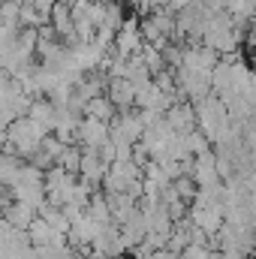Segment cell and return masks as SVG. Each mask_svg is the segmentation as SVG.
Here are the masks:
<instances>
[{"label": "cell", "instance_id": "obj_1", "mask_svg": "<svg viewBox=\"0 0 256 259\" xmlns=\"http://www.w3.org/2000/svg\"><path fill=\"white\" fill-rule=\"evenodd\" d=\"M109 133H112V145L115 148H133V145L142 142L145 127L139 121V112L130 109V112H118V118L109 124Z\"/></svg>", "mask_w": 256, "mask_h": 259}, {"label": "cell", "instance_id": "obj_2", "mask_svg": "<svg viewBox=\"0 0 256 259\" xmlns=\"http://www.w3.org/2000/svg\"><path fill=\"white\" fill-rule=\"evenodd\" d=\"M175 78H178V94L184 103H199L205 97H211V75L205 72H190V69H175Z\"/></svg>", "mask_w": 256, "mask_h": 259}, {"label": "cell", "instance_id": "obj_3", "mask_svg": "<svg viewBox=\"0 0 256 259\" xmlns=\"http://www.w3.org/2000/svg\"><path fill=\"white\" fill-rule=\"evenodd\" d=\"M75 142H78L81 148H94V151H100L103 145L112 142L109 124H103V121H97V118H84V121L78 124V130H75Z\"/></svg>", "mask_w": 256, "mask_h": 259}, {"label": "cell", "instance_id": "obj_4", "mask_svg": "<svg viewBox=\"0 0 256 259\" xmlns=\"http://www.w3.org/2000/svg\"><path fill=\"white\" fill-rule=\"evenodd\" d=\"M163 118H166V124L172 127L175 136H190V133L199 130V121H196V106H193V103H175Z\"/></svg>", "mask_w": 256, "mask_h": 259}, {"label": "cell", "instance_id": "obj_5", "mask_svg": "<svg viewBox=\"0 0 256 259\" xmlns=\"http://www.w3.org/2000/svg\"><path fill=\"white\" fill-rule=\"evenodd\" d=\"M142 46H145V39H142V30H139V18H127L124 27L115 36V55L133 58V55L142 52Z\"/></svg>", "mask_w": 256, "mask_h": 259}, {"label": "cell", "instance_id": "obj_6", "mask_svg": "<svg viewBox=\"0 0 256 259\" xmlns=\"http://www.w3.org/2000/svg\"><path fill=\"white\" fill-rule=\"evenodd\" d=\"M187 175L196 181V187H199V190L214 187V184H223V181H220V175H217L214 151H211V154H202V157H193V160H190V172H187Z\"/></svg>", "mask_w": 256, "mask_h": 259}, {"label": "cell", "instance_id": "obj_7", "mask_svg": "<svg viewBox=\"0 0 256 259\" xmlns=\"http://www.w3.org/2000/svg\"><path fill=\"white\" fill-rule=\"evenodd\" d=\"M106 172H109V163L100 157V151H94V148H84V157H81V172H78V178L97 190V187H103V178H106Z\"/></svg>", "mask_w": 256, "mask_h": 259}, {"label": "cell", "instance_id": "obj_8", "mask_svg": "<svg viewBox=\"0 0 256 259\" xmlns=\"http://www.w3.org/2000/svg\"><path fill=\"white\" fill-rule=\"evenodd\" d=\"M106 97L112 100V106H115L118 112H130V109H136V88L130 84L127 78H109V84H106Z\"/></svg>", "mask_w": 256, "mask_h": 259}, {"label": "cell", "instance_id": "obj_9", "mask_svg": "<svg viewBox=\"0 0 256 259\" xmlns=\"http://www.w3.org/2000/svg\"><path fill=\"white\" fill-rule=\"evenodd\" d=\"M27 118H30L33 124H39L42 130L55 133V118H58V109H55V103H52L49 97H39V100H33V103H30Z\"/></svg>", "mask_w": 256, "mask_h": 259}, {"label": "cell", "instance_id": "obj_10", "mask_svg": "<svg viewBox=\"0 0 256 259\" xmlns=\"http://www.w3.org/2000/svg\"><path fill=\"white\" fill-rule=\"evenodd\" d=\"M84 118H97V121H103V124H112V121L118 118V109H115L112 100L103 94V97H94V100L84 106Z\"/></svg>", "mask_w": 256, "mask_h": 259}, {"label": "cell", "instance_id": "obj_11", "mask_svg": "<svg viewBox=\"0 0 256 259\" xmlns=\"http://www.w3.org/2000/svg\"><path fill=\"white\" fill-rule=\"evenodd\" d=\"M88 217H91V220H97L100 226L115 223V220H112V208H109V199H106V193H97V190H94L91 202H88Z\"/></svg>", "mask_w": 256, "mask_h": 259}, {"label": "cell", "instance_id": "obj_12", "mask_svg": "<svg viewBox=\"0 0 256 259\" xmlns=\"http://www.w3.org/2000/svg\"><path fill=\"white\" fill-rule=\"evenodd\" d=\"M81 157H84V148L81 145H66L64 154L58 157V166L64 172H69V175H78L81 172Z\"/></svg>", "mask_w": 256, "mask_h": 259}, {"label": "cell", "instance_id": "obj_13", "mask_svg": "<svg viewBox=\"0 0 256 259\" xmlns=\"http://www.w3.org/2000/svg\"><path fill=\"white\" fill-rule=\"evenodd\" d=\"M139 55H142V64L148 66V72H151V75H160L163 69H169L166 61H163V49H157V46H151V42H145Z\"/></svg>", "mask_w": 256, "mask_h": 259}, {"label": "cell", "instance_id": "obj_14", "mask_svg": "<svg viewBox=\"0 0 256 259\" xmlns=\"http://www.w3.org/2000/svg\"><path fill=\"white\" fill-rule=\"evenodd\" d=\"M124 21H127V15H124V3H121V0H109V9H106V21H103L100 27H106V30H112V33L118 36V30L124 27Z\"/></svg>", "mask_w": 256, "mask_h": 259}, {"label": "cell", "instance_id": "obj_15", "mask_svg": "<svg viewBox=\"0 0 256 259\" xmlns=\"http://www.w3.org/2000/svg\"><path fill=\"white\" fill-rule=\"evenodd\" d=\"M184 145H187V154H190V157H202V154H211V151H214V145L208 142V136H205L202 130L184 136Z\"/></svg>", "mask_w": 256, "mask_h": 259}, {"label": "cell", "instance_id": "obj_16", "mask_svg": "<svg viewBox=\"0 0 256 259\" xmlns=\"http://www.w3.org/2000/svg\"><path fill=\"white\" fill-rule=\"evenodd\" d=\"M172 187H175V193L181 196L187 205H193V202H196V193H199V187H196V181H193L190 175H181V178H175V181H172Z\"/></svg>", "mask_w": 256, "mask_h": 259}, {"label": "cell", "instance_id": "obj_17", "mask_svg": "<svg viewBox=\"0 0 256 259\" xmlns=\"http://www.w3.org/2000/svg\"><path fill=\"white\" fill-rule=\"evenodd\" d=\"M18 15H21V0H0V21L18 24Z\"/></svg>", "mask_w": 256, "mask_h": 259}, {"label": "cell", "instance_id": "obj_18", "mask_svg": "<svg viewBox=\"0 0 256 259\" xmlns=\"http://www.w3.org/2000/svg\"><path fill=\"white\" fill-rule=\"evenodd\" d=\"M130 253H133V259H157V250H154L148 241H142V244H139V247H133Z\"/></svg>", "mask_w": 256, "mask_h": 259}, {"label": "cell", "instance_id": "obj_19", "mask_svg": "<svg viewBox=\"0 0 256 259\" xmlns=\"http://www.w3.org/2000/svg\"><path fill=\"white\" fill-rule=\"evenodd\" d=\"M27 6H33V9H39L42 15H52V9L61 3V0H24Z\"/></svg>", "mask_w": 256, "mask_h": 259}, {"label": "cell", "instance_id": "obj_20", "mask_svg": "<svg viewBox=\"0 0 256 259\" xmlns=\"http://www.w3.org/2000/svg\"><path fill=\"white\" fill-rule=\"evenodd\" d=\"M3 196H6V187H3V184H0V199H3Z\"/></svg>", "mask_w": 256, "mask_h": 259}, {"label": "cell", "instance_id": "obj_21", "mask_svg": "<svg viewBox=\"0 0 256 259\" xmlns=\"http://www.w3.org/2000/svg\"><path fill=\"white\" fill-rule=\"evenodd\" d=\"M0 30H3V21H0Z\"/></svg>", "mask_w": 256, "mask_h": 259}]
</instances>
